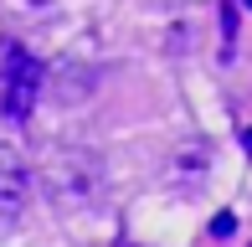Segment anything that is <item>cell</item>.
<instances>
[{"instance_id":"obj_4","label":"cell","mask_w":252,"mask_h":247,"mask_svg":"<svg viewBox=\"0 0 252 247\" xmlns=\"http://www.w3.org/2000/svg\"><path fill=\"white\" fill-rule=\"evenodd\" d=\"M0 5L10 10V16H26V21H41L57 10V0H0Z\"/></svg>"},{"instance_id":"obj_1","label":"cell","mask_w":252,"mask_h":247,"mask_svg":"<svg viewBox=\"0 0 252 247\" xmlns=\"http://www.w3.org/2000/svg\"><path fill=\"white\" fill-rule=\"evenodd\" d=\"M41 88H47L41 57H31L21 41H5V52H0V114H5V124H26Z\"/></svg>"},{"instance_id":"obj_2","label":"cell","mask_w":252,"mask_h":247,"mask_svg":"<svg viewBox=\"0 0 252 247\" xmlns=\"http://www.w3.org/2000/svg\"><path fill=\"white\" fill-rule=\"evenodd\" d=\"M41 175H47V190L62 206H93L98 185H103L98 154H88V150H52V160L41 165Z\"/></svg>"},{"instance_id":"obj_3","label":"cell","mask_w":252,"mask_h":247,"mask_svg":"<svg viewBox=\"0 0 252 247\" xmlns=\"http://www.w3.org/2000/svg\"><path fill=\"white\" fill-rule=\"evenodd\" d=\"M26 196H31V170L10 144H0V232H10L26 211Z\"/></svg>"},{"instance_id":"obj_6","label":"cell","mask_w":252,"mask_h":247,"mask_svg":"<svg viewBox=\"0 0 252 247\" xmlns=\"http://www.w3.org/2000/svg\"><path fill=\"white\" fill-rule=\"evenodd\" d=\"M247 144H252V139H247Z\"/></svg>"},{"instance_id":"obj_5","label":"cell","mask_w":252,"mask_h":247,"mask_svg":"<svg viewBox=\"0 0 252 247\" xmlns=\"http://www.w3.org/2000/svg\"><path fill=\"white\" fill-rule=\"evenodd\" d=\"M232 52H237V5L226 0L221 5V57L232 62Z\"/></svg>"}]
</instances>
